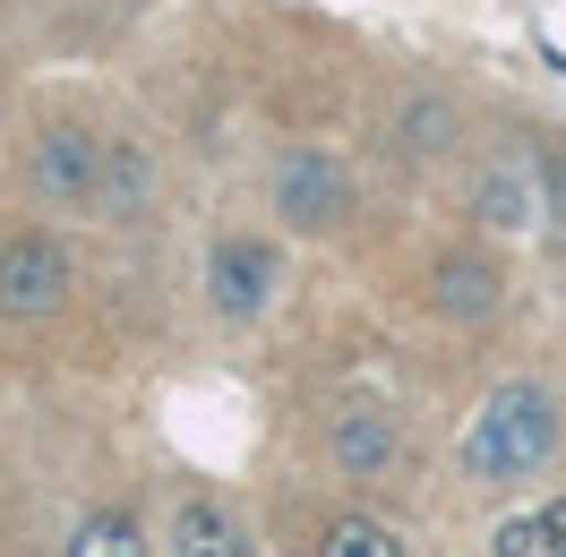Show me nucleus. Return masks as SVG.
<instances>
[{"label":"nucleus","instance_id":"0eeeda50","mask_svg":"<svg viewBox=\"0 0 566 557\" xmlns=\"http://www.w3.org/2000/svg\"><path fill=\"white\" fill-rule=\"evenodd\" d=\"M481 214L506 223V232H515V223H541V172H532V164H490V172H481Z\"/></svg>","mask_w":566,"mask_h":557},{"label":"nucleus","instance_id":"39448f33","mask_svg":"<svg viewBox=\"0 0 566 557\" xmlns=\"http://www.w3.org/2000/svg\"><path fill=\"white\" fill-rule=\"evenodd\" d=\"M275 207H283V223L318 232V223L344 214V172H335L326 155H283L275 164Z\"/></svg>","mask_w":566,"mask_h":557},{"label":"nucleus","instance_id":"f257e3e1","mask_svg":"<svg viewBox=\"0 0 566 557\" xmlns=\"http://www.w3.org/2000/svg\"><path fill=\"white\" fill-rule=\"evenodd\" d=\"M549 454H558V403H549V386H524V378L497 386L463 429V472L472 481H532Z\"/></svg>","mask_w":566,"mask_h":557},{"label":"nucleus","instance_id":"7ed1b4c3","mask_svg":"<svg viewBox=\"0 0 566 557\" xmlns=\"http://www.w3.org/2000/svg\"><path fill=\"white\" fill-rule=\"evenodd\" d=\"M35 189L43 198H61V207H86L95 198V172H104V138H86L77 120H61V129H43L35 138Z\"/></svg>","mask_w":566,"mask_h":557},{"label":"nucleus","instance_id":"f8f14e48","mask_svg":"<svg viewBox=\"0 0 566 557\" xmlns=\"http://www.w3.org/2000/svg\"><path fill=\"white\" fill-rule=\"evenodd\" d=\"M318 557H403V540L378 515H335L318 532Z\"/></svg>","mask_w":566,"mask_h":557},{"label":"nucleus","instance_id":"6e6552de","mask_svg":"<svg viewBox=\"0 0 566 557\" xmlns=\"http://www.w3.org/2000/svg\"><path fill=\"white\" fill-rule=\"evenodd\" d=\"M490 557H566V497H549V506H532V515L497 523Z\"/></svg>","mask_w":566,"mask_h":557},{"label":"nucleus","instance_id":"f03ea898","mask_svg":"<svg viewBox=\"0 0 566 557\" xmlns=\"http://www.w3.org/2000/svg\"><path fill=\"white\" fill-rule=\"evenodd\" d=\"M70 301V249L43 241V232H18L0 249V309L9 317H52Z\"/></svg>","mask_w":566,"mask_h":557},{"label":"nucleus","instance_id":"423d86ee","mask_svg":"<svg viewBox=\"0 0 566 557\" xmlns=\"http://www.w3.org/2000/svg\"><path fill=\"white\" fill-rule=\"evenodd\" d=\"M395 446H403V438H395V420L378 412V403H353V412H335V463H344V472H387Z\"/></svg>","mask_w":566,"mask_h":557},{"label":"nucleus","instance_id":"ddd939ff","mask_svg":"<svg viewBox=\"0 0 566 557\" xmlns=\"http://www.w3.org/2000/svg\"><path fill=\"white\" fill-rule=\"evenodd\" d=\"M70 557H146V540H138L129 515H86L70 532Z\"/></svg>","mask_w":566,"mask_h":557},{"label":"nucleus","instance_id":"1a4fd4ad","mask_svg":"<svg viewBox=\"0 0 566 557\" xmlns=\"http://www.w3.org/2000/svg\"><path fill=\"white\" fill-rule=\"evenodd\" d=\"M438 309L447 317H490L497 309V266L490 258H447V266H438Z\"/></svg>","mask_w":566,"mask_h":557},{"label":"nucleus","instance_id":"9b49d317","mask_svg":"<svg viewBox=\"0 0 566 557\" xmlns=\"http://www.w3.org/2000/svg\"><path fill=\"white\" fill-rule=\"evenodd\" d=\"M138 198H146V155H129V146H104V172H95V198L86 207L95 214H138Z\"/></svg>","mask_w":566,"mask_h":557},{"label":"nucleus","instance_id":"20e7f679","mask_svg":"<svg viewBox=\"0 0 566 557\" xmlns=\"http://www.w3.org/2000/svg\"><path fill=\"white\" fill-rule=\"evenodd\" d=\"M275 275H283V258L266 241H223V249H214V266H207L214 309H223V317H258L266 301H275Z\"/></svg>","mask_w":566,"mask_h":557},{"label":"nucleus","instance_id":"9d476101","mask_svg":"<svg viewBox=\"0 0 566 557\" xmlns=\"http://www.w3.org/2000/svg\"><path fill=\"white\" fill-rule=\"evenodd\" d=\"M172 557H249V549H241V532H232L223 506H180L172 515Z\"/></svg>","mask_w":566,"mask_h":557}]
</instances>
